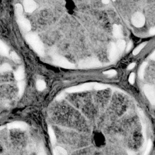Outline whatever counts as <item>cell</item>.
Here are the masks:
<instances>
[{
	"mask_svg": "<svg viewBox=\"0 0 155 155\" xmlns=\"http://www.w3.org/2000/svg\"><path fill=\"white\" fill-rule=\"evenodd\" d=\"M49 115L50 121L55 125L85 133L89 132L86 118L69 103L62 101L56 103L51 107Z\"/></svg>",
	"mask_w": 155,
	"mask_h": 155,
	"instance_id": "6da1fadb",
	"label": "cell"
},
{
	"mask_svg": "<svg viewBox=\"0 0 155 155\" xmlns=\"http://www.w3.org/2000/svg\"><path fill=\"white\" fill-rule=\"evenodd\" d=\"M53 128L58 144L67 150H78L88 145L87 133L56 125Z\"/></svg>",
	"mask_w": 155,
	"mask_h": 155,
	"instance_id": "7a4b0ae2",
	"label": "cell"
},
{
	"mask_svg": "<svg viewBox=\"0 0 155 155\" xmlns=\"http://www.w3.org/2000/svg\"><path fill=\"white\" fill-rule=\"evenodd\" d=\"M68 101L83 115L91 118L94 115L95 108L91 101V97L89 94L74 93L68 96Z\"/></svg>",
	"mask_w": 155,
	"mask_h": 155,
	"instance_id": "3957f363",
	"label": "cell"
},
{
	"mask_svg": "<svg viewBox=\"0 0 155 155\" xmlns=\"http://www.w3.org/2000/svg\"><path fill=\"white\" fill-rule=\"evenodd\" d=\"M10 148L13 155H25L24 150L27 146V138L23 132L13 130L10 133Z\"/></svg>",
	"mask_w": 155,
	"mask_h": 155,
	"instance_id": "277c9868",
	"label": "cell"
},
{
	"mask_svg": "<svg viewBox=\"0 0 155 155\" xmlns=\"http://www.w3.org/2000/svg\"><path fill=\"white\" fill-rule=\"evenodd\" d=\"M18 92V87L13 83L1 84L0 85V103L13 100Z\"/></svg>",
	"mask_w": 155,
	"mask_h": 155,
	"instance_id": "5b68a950",
	"label": "cell"
},
{
	"mask_svg": "<svg viewBox=\"0 0 155 155\" xmlns=\"http://www.w3.org/2000/svg\"><path fill=\"white\" fill-rule=\"evenodd\" d=\"M26 40L27 41L32 47L39 54L43 55L44 53V46L43 43H42L41 41L40 40L38 36L34 33L28 34L26 37Z\"/></svg>",
	"mask_w": 155,
	"mask_h": 155,
	"instance_id": "8992f818",
	"label": "cell"
},
{
	"mask_svg": "<svg viewBox=\"0 0 155 155\" xmlns=\"http://www.w3.org/2000/svg\"><path fill=\"white\" fill-rule=\"evenodd\" d=\"M92 143L97 147H101L104 145L105 138L102 133L98 131H95L93 133L92 138Z\"/></svg>",
	"mask_w": 155,
	"mask_h": 155,
	"instance_id": "52a82bcc",
	"label": "cell"
},
{
	"mask_svg": "<svg viewBox=\"0 0 155 155\" xmlns=\"http://www.w3.org/2000/svg\"><path fill=\"white\" fill-rule=\"evenodd\" d=\"M132 21L135 27H142L145 24V17L141 13L137 12L133 15Z\"/></svg>",
	"mask_w": 155,
	"mask_h": 155,
	"instance_id": "ba28073f",
	"label": "cell"
},
{
	"mask_svg": "<svg viewBox=\"0 0 155 155\" xmlns=\"http://www.w3.org/2000/svg\"><path fill=\"white\" fill-rule=\"evenodd\" d=\"M18 22L20 25L26 31H30L31 29V24L29 21L25 18L23 15L18 17Z\"/></svg>",
	"mask_w": 155,
	"mask_h": 155,
	"instance_id": "9c48e42d",
	"label": "cell"
},
{
	"mask_svg": "<svg viewBox=\"0 0 155 155\" xmlns=\"http://www.w3.org/2000/svg\"><path fill=\"white\" fill-rule=\"evenodd\" d=\"M24 7L26 12L32 13L36 8V4L33 0H24Z\"/></svg>",
	"mask_w": 155,
	"mask_h": 155,
	"instance_id": "30bf717a",
	"label": "cell"
},
{
	"mask_svg": "<svg viewBox=\"0 0 155 155\" xmlns=\"http://www.w3.org/2000/svg\"><path fill=\"white\" fill-rule=\"evenodd\" d=\"M113 33L115 38H121L122 36V27L119 25L114 24L113 27Z\"/></svg>",
	"mask_w": 155,
	"mask_h": 155,
	"instance_id": "8fae6325",
	"label": "cell"
},
{
	"mask_svg": "<svg viewBox=\"0 0 155 155\" xmlns=\"http://www.w3.org/2000/svg\"><path fill=\"white\" fill-rule=\"evenodd\" d=\"M118 55V49L116 45L114 43H111L110 49V57L111 60L116 58Z\"/></svg>",
	"mask_w": 155,
	"mask_h": 155,
	"instance_id": "7c38bea8",
	"label": "cell"
},
{
	"mask_svg": "<svg viewBox=\"0 0 155 155\" xmlns=\"http://www.w3.org/2000/svg\"><path fill=\"white\" fill-rule=\"evenodd\" d=\"M0 53L3 55H7L8 53L7 47L1 40H0Z\"/></svg>",
	"mask_w": 155,
	"mask_h": 155,
	"instance_id": "4fadbf2b",
	"label": "cell"
},
{
	"mask_svg": "<svg viewBox=\"0 0 155 155\" xmlns=\"http://www.w3.org/2000/svg\"><path fill=\"white\" fill-rule=\"evenodd\" d=\"M15 10L18 17L23 15V7L20 4H17L15 5Z\"/></svg>",
	"mask_w": 155,
	"mask_h": 155,
	"instance_id": "5bb4252c",
	"label": "cell"
},
{
	"mask_svg": "<svg viewBox=\"0 0 155 155\" xmlns=\"http://www.w3.org/2000/svg\"><path fill=\"white\" fill-rule=\"evenodd\" d=\"M118 48L120 51H123L125 47V42L122 39H119L117 43Z\"/></svg>",
	"mask_w": 155,
	"mask_h": 155,
	"instance_id": "9a60e30c",
	"label": "cell"
},
{
	"mask_svg": "<svg viewBox=\"0 0 155 155\" xmlns=\"http://www.w3.org/2000/svg\"><path fill=\"white\" fill-rule=\"evenodd\" d=\"M147 42H146V43H143L142 44H140L138 47H137L133 51V55H137L138 53H139V52L147 44Z\"/></svg>",
	"mask_w": 155,
	"mask_h": 155,
	"instance_id": "2e32d148",
	"label": "cell"
},
{
	"mask_svg": "<svg viewBox=\"0 0 155 155\" xmlns=\"http://www.w3.org/2000/svg\"><path fill=\"white\" fill-rule=\"evenodd\" d=\"M150 34L155 35V27L151 28V29L150 30Z\"/></svg>",
	"mask_w": 155,
	"mask_h": 155,
	"instance_id": "e0dca14e",
	"label": "cell"
},
{
	"mask_svg": "<svg viewBox=\"0 0 155 155\" xmlns=\"http://www.w3.org/2000/svg\"><path fill=\"white\" fill-rule=\"evenodd\" d=\"M132 43H130L128 44V46H127V51H129V50H130L131 47H132Z\"/></svg>",
	"mask_w": 155,
	"mask_h": 155,
	"instance_id": "ac0fdd59",
	"label": "cell"
},
{
	"mask_svg": "<svg viewBox=\"0 0 155 155\" xmlns=\"http://www.w3.org/2000/svg\"><path fill=\"white\" fill-rule=\"evenodd\" d=\"M102 1H103V3L104 4H108V3H109V0H102Z\"/></svg>",
	"mask_w": 155,
	"mask_h": 155,
	"instance_id": "d6986e66",
	"label": "cell"
},
{
	"mask_svg": "<svg viewBox=\"0 0 155 155\" xmlns=\"http://www.w3.org/2000/svg\"><path fill=\"white\" fill-rule=\"evenodd\" d=\"M151 58L155 60V52H154L153 53V55H151Z\"/></svg>",
	"mask_w": 155,
	"mask_h": 155,
	"instance_id": "ffe728a7",
	"label": "cell"
},
{
	"mask_svg": "<svg viewBox=\"0 0 155 155\" xmlns=\"http://www.w3.org/2000/svg\"><path fill=\"white\" fill-rule=\"evenodd\" d=\"M113 1H116V0H113Z\"/></svg>",
	"mask_w": 155,
	"mask_h": 155,
	"instance_id": "44dd1931",
	"label": "cell"
}]
</instances>
